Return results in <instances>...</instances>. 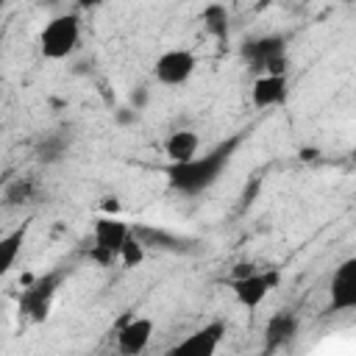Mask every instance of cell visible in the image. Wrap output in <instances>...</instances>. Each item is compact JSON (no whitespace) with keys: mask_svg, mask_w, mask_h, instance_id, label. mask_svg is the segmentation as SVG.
Returning <instances> with one entry per match:
<instances>
[{"mask_svg":"<svg viewBox=\"0 0 356 356\" xmlns=\"http://www.w3.org/2000/svg\"><path fill=\"white\" fill-rule=\"evenodd\" d=\"M236 145H239V139H228V142L217 145L214 150H209L203 156H195V159L181 161V164H170L167 167L170 189H175L178 195H200V192H206L220 178V172L228 167Z\"/></svg>","mask_w":356,"mask_h":356,"instance_id":"6da1fadb","label":"cell"},{"mask_svg":"<svg viewBox=\"0 0 356 356\" xmlns=\"http://www.w3.org/2000/svg\"><path fill=\"white\" fill-rule=\"evenodd\" d=\"M81 44V17L75 11H61L50 17L39 31V53L47 61L70 58Z\"/></svg>","mask_w":356,"mask_h":356,"instance_id":"7a4b0ae2","label":"cell"},{"mask_svg":"<svg viewBox=\"0 0 356 356\" xmlns=\"http://www.w3.org/2000/svg\"><path fill=\"white\" fill-rule=\"evenodd\" d=\"M242 58L256 75L267 72H286V39L281 33H264L253 36L242 44Z\"/></svg>","mask_w":356,"mask_h":356,"instance_id":"3957f363","label":"cell"},{"mask_svg":"<svg viewBox=\"0 0 356 356\" xmlns=\"http://www.w3.org/2000/svg\"><path fill=\"white\" fill-rule=\"evenodd\" d=\"M278 284H281V270L270 267V270H250L245 275H236V278H231L228 286H231L236 303L253 312L267 300V295L273 289H278Z\"/></svg>","mask_w":356,"mask_h":356,"instance_id":"277c9868","label":"cell"},{"mask_svg":"<svg viewBox=\"0 0 356 356\" xmlns=\"http://www.w3.org/2000/svg\"><path fill=\"white\" fill-rule=\"evenodd\" d=\"M195 67H197V58L192 50L186 47H170L164 50L156 61H153V78L156 83L161 86H184L192 75H195Z\"/></svg>","mask_w":356,"mask_h":356,"instance_id":"5b68a950","label":"cell"},{"mask_svg":"<svg viewBox=\"0 0 356 356\" xmlns=\"http://www.w3.org/2000/svg\"><path fill=\"white\" fill-rule=\"evenodd\" d=\"M58 286H61V275H44V278L33 281L19 295V312L31 323H44L50 317V309H53V300L58 295Z\"/></svg>","mask_w":356,"mask_h":356,"instance_id":"8992f818","label":"cell"},{"mask_svg":"<svg viewBox=\"0 0 356 356\" xmlns=\"http://www.w3.org/2000/svg\"><path fill=\"white\" fill-rule=\"evenodd\" d=\"M328 309L353 312L356 309V256L342 259L328 281Z\"/></svg>","mask_w":356,"mask_h":356,"instance_id":"52a82bcc","label":"cell"},{"mask_svg":"<svg viewBox=\"0 0 356 356\" xmlns=\"http://www.w3.org/2000/svg\"><path fill=\"white\" fill-rule=\"evenodd\" d=\"M289 97V81L286 72H267V75H256L253 86H250V103L259 111H270L284 106Z\"/></svg>","mask_w":356,"mask_h":356,"instance_id":"ba28073f","label":"cell"},{"mask_svg":"<svg viewBox=\"0 0 356 356\" xmlns=\"http://www.w3.org/2000/svg\"><path fill=\"white\" fill-rule=\"evenodd\" d=\"M225 320H211L206 325H200L197 331H192L189 337H184L172 350L175 353H195V356H214L220 342L225 339Z\"/></svg>","mask_w":356,"mask_h":356,"instance_id":"9c48e42d","label":"cell"},{"mask_svg":"<svg viewBox=\"0 0 356 356\" xmlns=\"http://www.w3.org/2000/svg\"><path fill=\"white\" fill-rule=\"evenodd\" d=\"M156 323L145 314H131L120 328H117V350L125 356H136L150 345Z\"/></svg>","mask_w":356,"mask_h":356,"instance_id":"30bf717a","label":"cell"},{"mask_svg":"<svg viewBox=\"0 0 356 356\" xmlns=\"http://www.w3.org/2000/svg\"><path fill=\"white\" fill-rule=\"evenodd\" d=\"M131 225L125 220H120L117 214H100L92 225V242L95 245H103L108 250H114L120 256V248L125 245V239L131 236Z\"/></svg>","mask_w":356,"mask_h":356,"instance_id":"8fae6325","label":"cell"},{"mask_svg":"<svg viewBox=\"0 0 356 356\" xmlns=\"http://www.w3.org/2000/svg\"><path fill=\"white\" fill-rule=\"evenodd\" d=\"M197 150H200V136L189 128H178L164 139V156H167L170 164L189 161V159L197 156Z\"/></svg>","mask_w":356,"mask_h":356,"instance_id":"7c38bea8","label":"cell"},{"mask_svg":"<svg viewBox=\"0 0 356 356\" xmlns=\"http://www.w3.org/2000/svg\"><path fill=\"white\" fill-rule=\"evenodd\" d=\"M28 231H31V222L25 220L17 228H11L8 234H3V239H0V273L14 270V264H17L19 253H22V245H25Z\"/></svg>","mask_w":356,"mask_h":356,"instance_id":"4fadbf2b","label":"cell"},{"mask_svg":"<svg viewBox=\"0 0 356 356\" xmlns=\"http://www.w3.org/2000/svg\"><path fill=\"white\" fill-rule=\"evenodd\" d=\"M298 334V317L292 312H278L267 320L264 325V339H267V348H278L284 342H289L292 337Z\"/></svg>","mask_w":356,"mask_h":356,"instance_id":"5bb4252c","label":"cell"},{"mask_svg":"<svg viewBox=\"0 0 356 356\" xmlns=\"http://www.w3.org/2000/svg\"><path fill=\"white\" fill-rule=\"evenodd\" d=\"M200 19H203L206 33H211V36L220 39V42L228 39L231 22H228V8H225L222 3H206L203 11H200Z\"/></svg>","mask_w":356,"mask_h":356,"instance_id":"9a60e30c","label":"cell"},{"mask_svg":"<svg viewBox=\"0 0 356 356\" xmlns=\"http://www.w3.org/2000/svg\"><path fill=\"white\" fill-rule=\"evenodd\" d=\"M64 153H67V142H64L61 134H44V136L39 139V145H36V156H39V161H44V164L58 161Z\"/></svg>","mask_w":356,"mask_h":356,"instance_id":"2e32d148","label":"cell"},{"mask_svg":"<svg viewBox=\"0 0 356 356\" xmlns=\"http://www.w3.org/2000/svg\"><path fill=\"white\" fill-rule=\"evenodd\" d=\"M145 256H147L145 242H142L136 234H131V236L125 239V245L120 248V264H122V267H128V270L139 267V264L145 261Z\"/></svg>","mask_w":356,"mask_h":356,"instance_id":"e0dca14e","label":"cell"},{"mask_svg":"<svg viewBox=\"0 0 356 356\" xmlns=\"http://www.w3.org/2000/svg\"><path fill=\"white\" fill-rule=\"evenodd\" d=\"M75 6H78L81 11H95V8L103 6V0H75Z\"/></svg>","mask_w":356,"mask_h":356,"instance_id":"ac0fdd59","label":"cell"},{"mask_svg":"<svg viewBox=\"0 0 356 356\" xmlns=\"http://www.w3.org/2000/svg\"><path fill=\"white\" fill-rule=\"evenodd\" d=\"M117 209H120L117 197H106V200H103V214H117Z\"/></svg>","mask_w":356,"mask_h":356,"instance_id":"d6986e66","label":"cell"},{"mask_svg":"<svg viewBox=\"0 0 356 356\" xmlns=\"http://www.w3.org/2000/svg\"><path fill=\"white\" fill-rule=\"evenodd\" d=\"M350 156H353V159H356V142H353V150H350Z\"/></svg>","mask_w":356,"mask_h":356,"instance_id":"ffe728a7","label":"cell"}]
</instances>
